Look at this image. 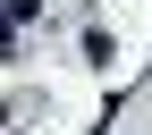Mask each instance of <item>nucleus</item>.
Instances as JSON below:
<instances>
[{
  "instance_id": "f257e3e1",
  "label": "nucleus",
  "mask_w": 152,
  "mask_h": 135,
  "mask_svg": "<svg viewBox=\"0 0 152 135\" xmlns=\"http://www.w3.org/2000/svg\"><path fill=\"white\" fill-rule=\"evenodd\" d=\"M0 51H9V17H0Z\"/></svg>"
}]
</instances>
